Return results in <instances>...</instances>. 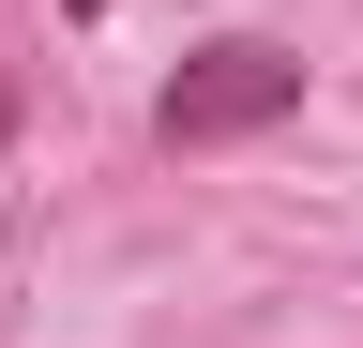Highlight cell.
<instances>
[{
  "instance_id": "2",
  "label": "cell",
  "mask_w": 363,
  "mask_h": 348,
  "mask_svg": "<svg viewBox=\"0 0 363 348\" xmlns=\"http://www.w3.org/2000/svg\"><path fill=\"white\" fill-rule=\"evenodd\" d=\"M16 106H30V91H16V61H0V137H16Z\"/></svg>"
},
{
  "instance_id": "1",
  "label": "cell",
  "mask_w": 363,
  "mask_h": 348,
  "mask_svg": "<svg viewBox=\"0 0 363 348\" xmlns=\"http://www.w3.org/2000/svg\"><path fill=\"white\" fill-rule=\"evenodd\" d=\"M303 106V61L272 46V30H227V46H197L167 76V106H152V137L167 152H227V137H257V121H288Z\"/></svg>"
}]
</instances>
